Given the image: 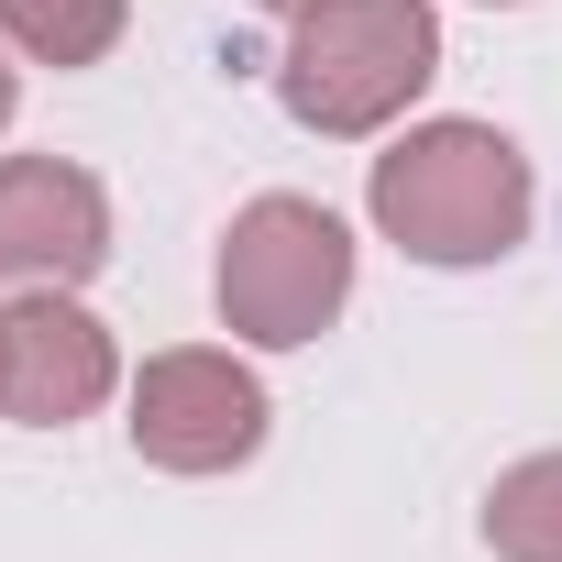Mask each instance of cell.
<instances>
[{
	"label": "cell",
	"mask_w": 562,
	"mask_h": 562,
	"mask_svg": "<svg viewBox=\"0 0 562 562\" xmlns=\"http://www.w3.org/2000/svg\"><path fill=\"white\" fill-rule=\"evenodd\" d=\"M364 210L419 265H496L529 232V155L496 122H419L408 144L375 155Z\"/></svg>",
	"instance_id": "6da1fadb"
},
{
	"label": "cell",
	"mask_w": 562,
	"mask_h": 562,
	"mask_svg": "<svg viewBox=\"0 0 562 562\" xmlns=\"http://www.w3.org/2000/svg\"><path fill=\"white\" fill-rule=\"evenodd\" d=\"M430 67H441L430 0H310L288 34V67H276V100L310 133L353 144V133H386L430 89Z\"/></svg>",
	"instance_id": "7a4b0ae2"
},
{
	"label": "cell",
	"mask_w": 562,
	"mask_h": 562,
	"mask_svg": "<svg viewBox=\"0 0 562 562\" xmlns=\"http://www.w3.org/2000/svg\"><path fill=\"white\" fill-rule=\"evenodd\" d=\"M210 299H221V321H232L243 342L299 353V342H321V331L342 321V299H353V232H342L321 199H254V210H232V232H221Z\"/></svg>",
	"instance_id": "3957f363"
},
{
	"label": "cell",
	"mask_w": 562,
	"mask_h": 562,
	"mask_svg": "<svg viewBox=\"0 0 562 562\" xmlns=\"http://www.w3.org/2000/svg\"><path fill=\"white\" fill-rule=\"evenodd\" d=\"M265 441V386L232 364V353H155L133 375V452L166 463V474H232L254 463Z\"/></svg>",
	"instance_id": "277c9868"
},
{
	"label": "cell",
	"mask_w": 562,
	"mask_h": 562,
	"mask_svg": "<svg viewBox=\"0 0 562 562\" xmlns=\"http://www.w3.org/2000/svg\"><path fill=\"white\" fill-rule=\"evenodd\" d=\"M111 386H122V353L78 299L67 288H12V310H0V408L23 430H67Z\"/></svg>",
	"instance_id": "5b68a950"
},
{
	"label": "cell",
	"mask_w": 562,
	"mask_h": 562,
	"mask_svg": "<svg viewBox=\"0 0 562 562\" xmlns=\"http://www.w3.org/2000/svg\"><path fill=\"white\" fill-rule=\"evenodd\" d=\"M111 265V199L67 155H0V288H78Z\"/></svg>",
	"instance_id": "8992f818"
},
{
	"label": "cell",
	"mask_w": 562,
	"mask_h": 562,
	"mask_svg": "<svg viewBox=\"0 0 562 562\" xmlns=\"http://www.w3.org/2000/svg\"><path fill=\"white\" fill-rule=\"evenodd\" d=\"M485 551L496 562H562V452H529L485 496Z\"/></svg>",
	"instance_id": "52a82bcc"
},
{
	"label": "cell",
	"mask_w": 562,
	"mask_h": 562,
	"mask_svg": "<svg viewBox=\"0 0 562 562\" xmlns=\"http://www.w3.org/2000/svg\"><path fill=\"white\" fill-rule=\"evenodd\" d=\"M133 23V0H0V34L34 67H100Z\"/></svg>",
	"instance_id": "ba28073f"
},
{
	"label": "cell",
	"mask_w": 562,
	"mask_h": 562,
	"mask_svg": "<svg viewBox=\"0 0 562 562\" xmlns=\"http://www.w3.org/2000/svg\"><path fill=\"white\" fill-rule=\"evenodd\" d=\"M12 100H23V89H12V67H0V122H12Z\"/></svg>",
	"instance_id": "9c48e42d"
},
{
	"label": "cell",
	"mask_w": 562,
	"mask_h": 562,
	"mask_svg": "<svg viewBox=\"0 0 562 562\" xmlns=\"http://www.w3.org/2000/svg\"><path fill=\"white\" fill-rule=\"evenodd\" d=\"M254 12H310V0H254Z\"/></svg>",
	"instance_id": "30bf717a"
}]
</instances>
